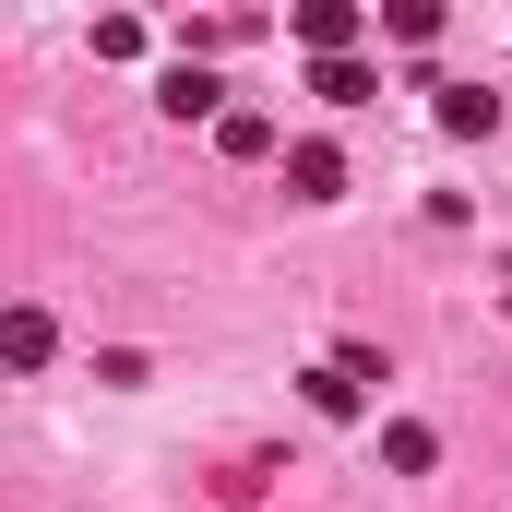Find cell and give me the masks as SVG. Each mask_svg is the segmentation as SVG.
<instances>
[{"mask_svg":"<svg viewBox=\"0 0 512 512\" xmlns=\"http://www.w3.org/2000/svg\"><path fill=\"white\" fill-rule=\"evenodd\" d=\"M286 24H298V48H310V60H358V36H370V12H358V0H298Z\"/></svg>","mask_w":512,"mask_h":512,"instance_id":"1","label":"cell"},{"mask_svg":"<svg viewBox=\"0 0 512 512\" xmlns=\"http://www.w3.org/2000/svg\"><path fill=\"white\" fill-rule=\"evenodd\" d=\"M155 108H167V120H227V84H215L203 60H179V72L155 84Z\"/></svg>","mask_w":512,"mask_h":512,"instance_id":"2","label":"cell"},{"mask_svg":"<svg viewBox=\"0 0 512 512\" xmlns=\"http://www.w3.org/2000/svg\"><path fill=\"white\" fill-rule=\"evenodd\" d=\"M286 191H298V203H334V191H346V155H334L322 131H310V143H286Z\"/></svg>","mask_w":512,"mask_h":512,"instance_id":"3","label":"cell"},{"mask_svg":"<svg viewBox=\"0 0 512 512\" xmlns=\"http://www.w3.org/2000/svg\"><path fill=\"white\" fill-rule=\"evenodd\" d=\"M298 393H310V417H358V405H370V382H358L346 358H322V370H298Z\"/></svg>","mask_w":512,"mask_h":512,"instance_id":"4","label":"cell"},{"mask_svg":"<svg viewBox=\"0 0 512 512\" xmlns=\"http://www.w3.org/2000/svg\"><path fill=\"white\" fill-rule=\"evenodd\" d=\"M310 96H322V108H370L382 72H370V60H310Z\"/></svg>","mask_w":512,"mask_h":512,"instance_id":"5","label":"cell"},{"mask_svg":"<svg viewBox=\"0 0 512 512\" xmlns=\"http://www.w3.org/2000/svg\"><path fill=\"white\" fill-rule=\"evenodd\" d=\"M48 346H60L48 310H0V358H12V370H48Z\"/></svg>","mask_w":512,"mask_h":512,"instance_id":"6","label":"cell"},{"mask_svg":"<svg viewBox=\"0 0 512 512\" xmlns=\"http://www.w3.org/2000/svg\"><path fill=\"white\" fill-rule=\"evenodd\" d=\"M489 120H501V96H489V84H441V131H453V143H477Z\"/></svg>","mask_w":512,"mask_h":512,"instance_id":"7","label":"cell"},{"mask_svg":"<svg viewBox=\"0 0 512 512\" xmlns=\"http://www.w3.org/2000/svg\"><path fill=\"white\" fill-rule=\"evenodd\" d=\"M382 465H393V477H429V465H441V441H429L417 417H393V429H382Z\"/></svg>","mask_w":512,"mask_h":512,"instance_id":"8","label":"cell"},{"mask_svg":"<svg viewBox=\"0 0 512 512\" xmlns=\"http://www.w3.org/2000/svg\"><path fill=\"white\" fill-rule=\"evenodd\" d=\"M215 143H227L239 167H262V155H274V120H262V108H227V120H215Z\"/></svg>","mask_w":512,"mask_h":512,"instance_id":"9","label":"cell"},{"mask_svg":"<svg viewBox=\"0 0 512 512\" xmlns=\"http://www.w3.org/2000/svg\"><path fill=\"white\" fill-rule=\"evenodd\" d=\"M382 36H405V48H429V36H441V12H429V0H393V12H382Z\"/></svg>","mask_w":512,"mask_h":512,"instance_id":"10","label":"cell"},{"mask_svg":"<svg viewBox=\"0 0 512 512\" xmlns=\"http://www.w3.org/2000/svg\"><path fill=\"white\" fill-rule=\"evenodd\" d=\"M96 60H143V24L131 12H96Z\"/></svg>","mask_w":512,"mask_h":512,"instance_id":"11","label":"cell"}]
</instances>
